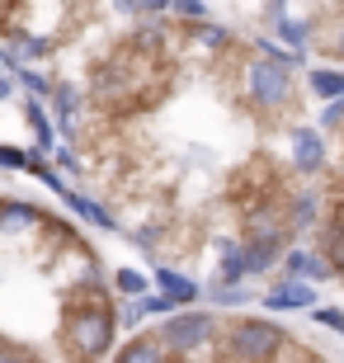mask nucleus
Returning <instances> with one entry per match:
<instances>
[{
  "instance_id": "nucleus-5",
  "label": "nucleus",
  "mask_w": 344,
  "mask_h": 363,
  "mask_svg": "<svg viewBox=\"0 0 344 363\" xmlns=\"http://www.w3.org/2000/svg\"><path fill=\"white\" fill-rule=\"evenodd\" d=\"M292 170L302 179H311V175H321L326 170V142H321V133L316 128H292Z\"/></svg>"
},
{
  "instance_id": "nucleus-14",
  "label": "nucleus",
  "mask_w": 344,
  "mask_h": 363,
  "mask_svg": "<svg viewBox=\"0 0 344 363\" xmlns=\"http://www.w3.org/2000/svg\"><path fill=\"white\" fill-rule=\"evenodd\" d=\"M113 10L128 14V19H156V14L170 10V0H113Z\"/></svg>"
},
{
  "instance_id": "nucleus-13",
  "label": "nucleus",
  "mask_w": 344,
  "mask_h": 363,
  "mask_svg": "<svg viewBox=\"0 0 344 363\" xmlns=\"http://www.w3.org/2000/svg\"><path fill=\"white\" fill-rule=\"evenodd\" d=\"M67 203H71V213H80L85 222H94V227H118V222H113V213H109V208H99L94 199H85V194H71V189H67Z\"/></svg>"
},
{
  "instance_id": "nucleus-21",
  "label": "nucleus",
  "mask_w": 344,
  "mask_h": 363,
  "mask_svg": "<svg viewBox=\"0 0 344 363\" xmlns=\"http://www.w3.org/2000/svg\"><path fill=\"white\" fill-rule=\"evenodd\" d=\"M0 165H10V170H24L28 156H24V151H14V147H0Z\"/></svg>"
},
{
  "instance_id": "nucleus-6",
  "label": "nucleus",
  "mask_w": 344,
  "mask_h": 363,
  "mask_svg": "<svg viewBox=\"0 0 344 363\" xmlns=\"http://www.w3.org/2000/svg\"><path fill=\"white\" fill-rule=\"evenodd\" d=\"M311 302H316V288H311V279H297V274L278 279L265 293V307L274 311H297V307H311Z\"/></svg>"
},
{
  "instance_id": "nucleus-1",
  "label": "nucleus",
  "mask_w": 344,
  "mask_h": 363,
  "mask_svg": "<svg viewBox=\"0 0 344 363\" xmlns=\"http://www.w3.org/2000/svg\"><path fill=\"white\" fill-rule=\"evenodd\" d=\"M118 335V307L99 293H71L62 311V354L71 359H104Z\"/></svg>"
},
{
  "instance_id": "nucleus-11",
  "label": "nucleus",
  "mask_w": 344,
  "mask_h": 363,
  "mask_svg": "<svg viewBox=\"0 0 344 363\" xmlns=\"http://www.w3.org/2000/svg\"><path fill=\"white\" fill-rule=\"evenodd\" d=\"M156 288H160L165 297H170L174 307H179V302H194V297H199V283H194V279H179L174 269H156Z\"/></svg>"
},
{
  "instance_id": "nucleus-18",
  "label": "nucleus",
  "mask_w": 344,
  "mask_h": 363,
  "mask_svg": "<svg viewBox=\"0 0 344 363\" xmlns=\"http://www.w3.org/2000/svg\"><path fill=\"white\" fill-rule=\"evenodd\" d=\"M113 288H118V293H146L151 279H142V274H133V269H118L113 274Z\"/></svg>"
},
{
  "instance_id": "nucleus-19",
  "label": "nucleus",
  "mask_w": 344,
  "mask_h": 363,
  "mask_svg": "<svg viewBox=\"0 0 344 363\" xmlns=\"http://www.w3.org/2000/svg\"><path fill=\"white\" fill-rule=\"evenodd\" d=\"M174 19H208V10H203V0H170Z\"/></svg>"
},
{
  "instance_id": "nucleus-12",
  "label": "nucleus",
  "mask_w": 344,
  "mask_h": 363,
  "mask_svg": "<svg viewBox=\"0 0 344 363\" xmlns=\"http://www.w3.org/2000/svg\"><path fill=\"white\" fill-rule=\"evenodd\" d=\"M306 90L321 94V99H340V94H344V71H335V67L311 71V76H306Z\"/></svg>"
},
{
  "instance_id": "nucleus-8",
  "label": "nucleus",
  "mask_w": 344,
  "mask_h": 363,
  "mask_svg": "<svg viewBox=\"0 0 344 363\" xmlns=\"http://www.w3.org/2000/svg\"><path fill=\"white\" fill-rule=\"evenodd\" d=\"M283 274H297V279H311V283H321V279H335L331 274V264H326V255H311V250H283Z\"/></svg>"
},
{
  "instance_id": "nucleus-22",
  "label": "nucleus",
  "mask_w": 344,
  "mask_h": 363,
  "mask_svg": "<svg viewBox=\"0 0 344 363\" xmlns=\"http://www.w3.org/2000/svg\"><path fill=\"white\" fill-rule=\"evenodd\" d=\"M19 81L28 85V90H38V94H48L52 85H48V76H38V71H19Z\"/></svg>"
},
{
  "instance_id": "nucleus-10",
  "label": "nucleus",
  "mask_w": 344,
  "mask_h": 363,
  "mask_svg": "<svg viewBox=\"0 0 344 363\" xmlns=\"http://www.w3.org/2000/svg\"><path fill=\"white\" fill-rule=\"evenodd\" d=\"M0 43H5V48H10V57H19V62H38V57H48V43H43L38 33L19 28V24H14Z\"/></svg>"
},
{
  "instance_id": "nucleus-15",
  "label": "nucleus",
  "mask_w": 344,
  "mask_h": 363,
  "mask_svg": "<svg viewBox=\"0 0 344 363\" xmlns=\"http://www.w3.org/2000/svg\"><path fill=\"white\" fill-rule=\"evenodd\" d=\"M28 128L38 137V151H52V123H48V113L38 104H28Z\"/></svg>"
},
{
  "instance_id": "nucleus-4",
  "label": "nucleus",
  "mask_w": 344,
  "mask_h": 363,
  "mask_svg": "<svg viewBox=\"0 0 344 363\" xmlns=\"http://www.w3.org/2000/svg\"><path fill=\"white\" fill-rule=\"evenodd\" d=\"M212 330H217V316H208V311H179L160 325V335L170 345V359H217L208 350Z\"/></svg>"
},
{
  "instance_id": "nucleus-2",
  "label": "nucleus",
  "mask_w": 344,
  "mask_h": 363,
  "mask_svg": "<svg viewBox=\"0 0 344 363\" xmlns=\"http://www.w3.org/2000/svg\"><path fill=\"white\" fill-rule=\"evenodd\" d=\"M240 99L260 113H278V108L297 104V76H292V57L278 52L274 43H255V57L236 76Z\"/></svg>"
},
{
  "instance_id": "nucleus-17",
  "label": "nucleus",
  "mask_w": 344,
  "mask_h": 363,
  "mask_svg": "<svg viewBox=\"0 0 344 363\" xmlns=\"http://www.w3.org/2000/svg\"><path fill=\"white\" fill-rule=\"evenodd\" d=\"M321 128H326V133H344V94L340 99H326V108H321Z\"/></svg>"
},
{
  "instance_id": "nucleus-3",
  "label": "nucleus",
  "mask_w": 344,
  "mask_h": 363,
  "mask_svg": "<svg viewBox=\"0 0 344 363\" xmlns=\"http://www.w3.org/2000/svg\"><path fill=\"white\" fill-rule=\"evenodd\" d=\"M288 330H278L269 321H250V316H236L226 325L222 345H217V359H231V363H260V359H278L283 345H288Z\"/></svg>"
},
{
  "instance_id": "nucleus-20",
  "label": "nucleus",
  "mask_w": 344,
  "mask_h": 363,
  "mask_svg": "<svg viewBox=\"0 0 344 363\" xmlns=\"http://www.w3.org/2000/svg\"><path fill=\"white\" fill-rule=\"evenodd\" d=\"M316 321L331 325V330H344V311L340 307H316Z\"/></svg>"
},
{
  "instance_id": "nucleus-16",
  "label": "nucleus",
  "mask_w": 344,
  "mask_h": 363,
  "mask_svg": "<svg viewBox=\"0 0 344 363\" xmlns=\"http://www.w3.org/2000/svg\"><path fill=\"white\" fill-rule=\"evenodd\" d=\"M316 48H321V52H331V57H340V62H344V14L335 19L331 28H326V38H321Z\"/></svg>"
},
{
  "instance_id": "nucleus-9",
  "label": "nucleus",
  "mask_w": 344,
  "mask_h": 363,
  "mask_svg": "<svg viewBox=\"0 0 344 363\" xmlns=\"http://www.w3.org/2000/svg\"><path fill=\"white\" fill-rule=\"evenodd\" d=\"M118 359H128V363H142V359H170V345H165V335H160V325H151V330H142L137 340H128V345H123Z\"/></svg>"
},
{
  "instance_id": "nucleus-7",
  "label": "nucleus",
  "mask_w": 344,
  "mask_h": 363,
  "mask_svg": "<svg viewBox=\"0 0 344 363\" xmlns=\"http://www.w3.org/2000/svg\"><path fill=\"white\" fill-rule=\"evenodd\" d=\"M250 279L245 274V236H226L222 250H217V279H212V293L217 288H231V283Z\"/></svg>"
}]
</instances>
